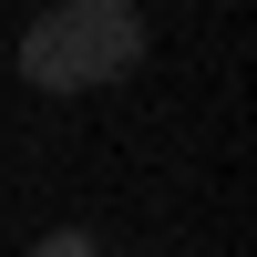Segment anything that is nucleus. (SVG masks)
<instances>
[{"label":"nucleus","mask_w":257,"mask_h":257,"mask_svg":"<svg viewBox=\"0 0 257 257\" xmlns=\"http://www.w3.org/2000/svg\"><path fill=\"white\" fill-rule=\"evenodd\" d=\"M144 11L134 0H52L21 31V82L31 93H103V82L144 72Z\"/></svg>","instance_id":"nucleus-1"},{"label":"nucleus","mask_w":257,"mask_h":257,"mask_svg":"<svg viewBox=\"0 0 257 257\" xmlns=\"http://www.w3.org/2000/svg\"><path fill=\"white\" fill-rule=\"evenodd\" d=\"M31 257H103V237H93V226H52Z\"/></svg>","instance_id":"nucleus-2"}]
</instances>
